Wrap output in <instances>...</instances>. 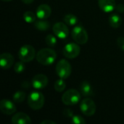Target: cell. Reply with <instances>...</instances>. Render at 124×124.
I'll return each mask as SVG.
<instances>
[{
	"label": "cell",
	"instance_id": "6da1fadb",
	"mask_svg": "<svg viewBox=\"0 0 124 124\" xmlns=\"http://www.w3.org/2000/svg\"><path fill=\"white\" fill-rule=\"evenodd\" d=\"M36 57L39 63L48 66L54 62L57 58V53L51 48H43L38 52Z\"/></svg>",
	"mask_w": 124,
	"mask_h": 124
},
{
	"label": "cell",
	"instance_id": "7a4b0ae2",
	"mask_svg": "<svg viewBox=\"0 0 124 124\" xmlns=\"http://www.w3.org/2000/svg\"><path fill=\"white\" fill-rule=\"evenodd\" d=\"M45 102L44 94L37 91L32 92L28 97V105L33 110H38L43 108Z\"/></svg>",
	"mask_w": 124,
	"mask_h": 124
},
{
	"label": "cell",
	"instance_id": "3957f363",
	"mask_svg": "<svg viewBox=\"0 0 124 124\" xmlns=\"http://www.w3.org/2000/svg\"><path fill=\"white\" fill-rule=\"evenodd\" d=\"M81 94L74 89L67 90L62 96V102L65 105H74L79 102L81 100Z\"/></svg>",
	"mask_w": 124,
	"mask_h": 124
},
{
	"label": "cell",
	"instance_id": "277c9868",
	"mask_svg": "<svg viewBox=\"0 0 124 124\" xmlns=\"http://www.w3.org/2000/svg\"><path fill=\"white\" fill-rule=\"evenodd\" d=\"M71 36L73 39L79 44H85L89 39V35L86 30L82 25H76L71 31Z\"/></svg>",
	"mask_w": 124,
	"mask_h": 124
},
{
	"label": "cell",
	"instance_id": "5b68a950",
	"mask_svg": "<svg viewBox=\"0 0 124 124\" xmlns=\"http://www.w3.org/2000/svg\"><path fill=\"white\" fill-rule=\"evenodd\" d=\"M35 56H36V50L33 46L29 44L23 45L18 51V57L24 62H31L34 59Z\"/></svg>",
	"mask_w": 124,
	"mask_h": 124
},
{
	"label": "cell",
	"instance_id": "8992f818",
	"mask_svg": "<svg viewBox=\"0 0 124 124\" xmlns=\"http://www.w3.org/2000/svg\"><path fill=\"white\" fill-rule=\"evenodd\" d=\"M55 70L57 75L60 78L66 79L71 74V65L68 60L62 59L57 62Z\"/></svg>",
	"mask_w": 124,
	"mask_h": 124
},
{
	"label": "cell",
	"instance_id": "52a82bcc",
	"mask_svg": "<svg viewBox=\"0 0 124 124\" xmlns=\"http://www.w3.org/2000/svg\"><path fill=\"white\" fill-rule=\"evenodd\" d=\"M80 110L81 113L86 116H92L96 113V104L93 100L89 97H86L81 101L80 105Z\"/></svg>",
	"mask_w": 124,
	"mask_h": 124
},
{
	"label": "cell",
	"instance_id": "ba28073f",
	"mask_svg": "<svg viewBox=\"0 0 124 124\" xmlns=\"http://www.w3.org/2000/svg\"><path fill=\"white\" fill-rule=\"evenodd\" d=\"M81 52V48L78 44L76 43H68L63 48V54L66 58L74 59L77 57Z\"/></svg>",
	"mask_w": 124,
	"mask_h": 124
},
{
	"label": "cell",
	"instance_id": "9c48e42d",
	"mask_svg": "<svg viewBox=\"0 0 124 124\" xmlns=\"http://www.w3.org/2000/svg\"><path fill=\"white\" fill-rule=\"evenodd\" d=\"M52 30H53L54 35L61 39H66L69 35V29H68V25L62 22L56 23L53 25Z\"/></svg>",
	"mask_w": 124,
	"mask_h": 124
},
{
	"label": "cell",
	"instance_id": "30bf717a",
	"mask_svg": "<svg viewBox=\"0 0 124 124\" xmlns=\"http://www.w3.org/2000/svg\"><path fill=\"white\" fill-rule=\"evenodd\" d=\"M0 110L3 114L10 116L16 112V106L14 102L7 99H4L0 101Z\"/></svg>",
	"mask_w": 124,
	"mask_h": 124
},
{
	"label": "cell",
	"instance_id": "8fae6325",
	"mask_svg": "<svg viewBox=\"0 0 124 124\" xmlns=\"http://www.w3.org/2000/svg\"><path fill=\"white\" fill-rule=\"evenodd\" d=\"M49 83L48 78L44 74H37L32 79V86L34 89L39 90L45 88Z\"/></svg>",
	"mask_w": 124,
	"mask_h": 124
},
{
	"label": "cell",
	"instance_id": "7c38bea8",
	"mask_svg": "<svg viewBox=\"0 0 124 124\" xmlns=\"http://www.w3.org/2000/svg\"><path fill=\"white\" fill-rule=\"evenodd\" d=\"M14 60V57L10 53H2L0 55V66L3 69H9L13 65Z\"/></svg>",
	"mask_w": 124,
	"mask_h": 124
},
{
	"label": "cell",
	"instance_id": "4fadbf2b",
	"mask_svg": "<svg viewBox=\"0 0 124 124\" xmlns=\"http://www.w3.org/2000/svg\"><path fill=\"white\" fill-rule=\"evenodd\" d=\"M36 14L39 19L46 20L47 18H49L50 17V15L52 14V9L48 4H43L39 5L37 7Z\"/></svg>",
	"mask_w": 124,
	"mask_h": 124
},
{
	"label": "cell",
	"instance_id": "5bb4252c",
	"mask_svg": "<svg viewBox=\"0 0 124 124\" xmlns=\"http://www.w3.org/2000/svg\"><path fill=\"white\" fill-rule=\"evenodd\" d=\"M11 122L13 124H31V119L30 116L26 113L19 112L12 116Z\"/></svg>",
	"mask_w": 124,
	"mask_h": 124
},
{
	"label": "cell",
	"instance_id": "9a60e30c",
	"mask_svg": "<svg viewBox=\"0 0 124 124\" xmlns=\"http://www.w3.org/2000/svg\"><path fill=\"white\" fill-rule=\"evenodd\" d=\"M98 5L103 12L109 13L114 10L116 3V0H98Z\"/></svg>",
	"mask_w": 124,
	"mask_h": 124
},
{
	"label": "cell",
	"instance_id": "2e32d148",
	"mask_svg": "<svg viewBox=\"0 0 124 124\" xmlns=\"http://www.w3.org/2000/svg\"><path fill=\"white\" fill-rule=\"evenodd\" d=\"M80 91H81V95L85 97H92L94 94L93 87L92 84L89 81H86L81 82L80 85Z\"/></svg>",
	"mask_w": 124,
	"mask_h": 124
},
{
	"label": "cell",
	"instance_id": "e0dca14e",
	"mask_svg": "<svg viewBox=\"0 0 124 124\" xmlns=\"http://www.w3.org/2000/svg\"><path fill=\"white\" fill-rule=\"evenodd\" d=\"M122 23L121 17L116 13L111 14L109 17V24L113 28H118Z\"/></svg>",
	"mask_w": 124,
	"mask_h": 124
},
{
	"label": "cell",
	"instance_id": "ac0fdd59",
	"mask_svg": "<svg viewBox=\"0 0 124 124\" xmlns=\"http://www.w3.org/2000/svg\"><path fill=\"white\" fill-rule=\"evenodd\" d=\"M33 23H34V27L39 31H44L50 28V23L44 19L36 20Z\"/></svg>",
	"mask_w": 124,
	"mask_h": 124
},
{
	"label": "cell",
	"instance_id": "d6986e66",
	"mask_svg": "<svg viewBox=\"0 0 124 124\" xmlns=\"http://www.w3.org/2000/svg\"><path fill=\"white\" fill-rule=\"evenodd\" d=\"M63 20H64L65 23H66L68 25H70V26L75 25L78 23V18L73 14H67V15H65Z\"/></svg>",
	"mask_w": 124,
	"mask_h": 124
},
{
	"label": "cell",
	"instance_id": "ffe728a7",
	"mask_svg": "<svg viewBox=\"0 0 124 124\" xmlns=\"http://www.w3.org/2000/svg\"><path fill=\"white\" fill-rule=\"evenodd\" d=\"M36 14H35L34 12H31V11H26L24 12L23 17L24 19V20L28 23H33L36 20Z\"/></svg>",
	"mask_w": 124,
	"mask_h": 124
},
{
	"label": "cell",
	"instance_id": "44dd1931",
	"mask_svg": "<svg viewBox=\"0 0 124 124\" xmlns=\"http://www.w3.org/2000/svg\"><path fill=\"white\" fill-rule=\"evenodd\" d=\"M25 97H26V94L24 92L18 91V92H16L13 94L12 100H13V102L15 103H21L25 100Z\"/></svg>",
	"mask_w": 124,
	"mask_h": 124
},
{
	"label": "cell",
	"instance_id": "7402d4cb",
	"mask_svg": "<svg viewBox=\"0 0 124 124\" xmlns=\"http://www.w3.org/2000/svg\"><path fill=\"white\" fill-rule=\"evenodd\" d=\"M54 87L55 91L57 92H63L65 89V87H66V84L64 81V79L60 78V79L57 80L55 81V83H54Z\"/></svg>",
	"mask_w": 124,
	"mask_h": 124
},
{
	"label": "cell",
	"instance_id": "603a6c76",
	"mask_svg": "<svg viewBox=\"0 0 124 124\" xmlns=\"http://www.w3.org/2000/svg\"><path fill=\"white\" fill-rule=\"evenodd\" d=\"M25 69V65L24 64V62L23 61H19L17 62L15 65H14V70L17 73H22Z\"/></svg>",
	"mask_w": 124,
	"mask_h": 124
},
{
	"label": "cell",
	"instance_id": "cb8c5ba5",
	"mask_svg": "<svg viewBox=\"0 0 124 124\" xmlns=\"http://www.w3.org/2000/svg\"><path fill=\"white\" fill-rule=\"evenodd\" d=\"M45 41L48 46H54L57 44V38L52 34H49L46 36V37L45 39Z\"/></svg>",
	"mask_w": 124,
	"mask_h": 124
},
{
	"label": "cell",
	"instance_id": "d4e9b609",
	"mask_svg": "<svg viewBox=\"0 0 124 124\" xmlns=\"http://www.w3.org/2000/svg\"><path fill=\"white\" fill-rule=\"evenodd\" d=\"M71 121L72 123L74 124H86V121L84 120V118L83 117H81V116L78 115H76L73 116L71 118Z\"/></svg>",
	"mask_w": 124,
	"mask_h": 124
},
{
	"label": "cell",
	"instance_id": "484cf974",
	"mask_svg": "<svg viewBox=\"0 0 124 124\" xmlns=\"http://www.w3.org/2000/svg\"><path fill=\"white\" fill-rule=\"evenodd\" d=\"M117 44L118 47L124 52V37L120 36L117 39Z\"/></svg>",
	"mask_w": 124,
	"mask_h": 124
},
{
	"label": "cell",
	"instance_id": "4316f807",
	"mask_svg": "<svg viewBox=\"0 0 124 124\" xmlns=\"http://www.w3.org/2000/svg\"><path fill=\"white\" fill-rule=\"evenodd\" d=\"M63 115H64L65 117L70 118H72V117L74 116L73 115V112L70 109H69V108L64 109V110H63Z\"/></svg>",
	"mask_w": 124,
	"mask_h": 124
},
{
	"label": "cell",
	"instance_id": "83f0119b",
	"mask_svg": "<svg viewBox=\"0 0 124 124\" xmlns=\"http://www.w3.org/2000/svg\"><path fill=\"white\" fill-rule=\"evenodd\" d=\"M116 9L118 12L119 13H123L124 12V4H118L116 5Z\"/></svg>",
	"mask_w": 124,
	"mask_h": 124
},
{
	"label": "cell",
	"instance_id": "f1b7e54d",
	"mask_svg": "<svg viewBox=\"0 0 124 124\" xmlns=\"http://www.w3.org/2000/svg\"><path fill=\"white\" fill-rule=\"evenodd\" d=\"M21 87L23 89H28L30 87V83L28 81H25L21 84Z\"/></svg>",
	"mask_w": 124,
	"mask_h": 124
},
{
	"label": "cell",
	"instance_id": "f546056e",
	"mask_svg": "<svg viewBox=\"0 0 124 124\" xmlns=\"http://www.w3.org/2000/svg\"><path fill=\"white\" fill-rule=\"evenodd\" d=\"M41 124H56V122L51 120H44L41 122Z\"/></svg>",
	"mask_w": 124,
	"mask_h": 124
},
{
	"label": "cell",
	"instance_id": "4dcf8cb0",
	"mask_svg": "<svg viewBox=\"0 0 124 124\" xmlns=\"http://www.w3.org/2000/svg\"><path fill=\"white\" fill-rule=\"evenodd\" d=\"M34 0H22V1L25 4H30L33 2Z\"/></svg>",
	"mask_w": 124,
	"mask_h": 124
},
{
	"label": "cell",
	"instance_id": "1f68e13d",
	"mask_svg": "<svg viewBox=\"0 0 124 124\" xmlns=\"http://www.w3.org/2000/svg\"><path fill=\"white\" fill-rule=\"evenodd\" d=\"M2 1H4V2H9V1H11L12 0H1Z\"/></svg>",
	"mask_w": 124,
	"mask_h": 124
}]
</instances>
